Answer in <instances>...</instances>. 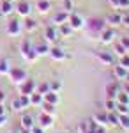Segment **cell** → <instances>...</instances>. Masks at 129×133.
I'll use <instances>...</instances> for the list:
<instances>
[{
	"mask_svg": "<svg viewBox=\"0 0 129 133\" xmlns=\"http://www.w3.org/2000/svg\"><path fill=\"white\" fill-rule=\"evenodd\" d=\"M18 133H30V130H25V128H20V131Z\"/></svg>",
	"mask_w": 129,
	"mask_h": 133,
	"instance_id": "cell-51",
	"label": "cell"
},
{
	"mask_svg": "<svg viewBox=\"0 0 129 133\" xmlns=\"http://www.w3.org/2000/svg\"><path fill=\"white\" fill-rule=\"evenodd\" d=\"M115 112L119 115H129V105H122V103H117V108Z\"/></svg>",
	"mask_w": 129,
	"mask_h": 133,
	"instance_id": "cell-31",
	"label": "cell"
},
{
	"mask_svg": "<svg viewBox=\"0 0 129 133\" xmlns=\"http://www.w3.org/2000/svg\"><path fill=\"white\" fill-rule=\"evenodd\" d=\"M90 133H106V128H104V126H101V124H97V126H96V130H94V131H90Z\"/></svg>",
	"mask_w": 129,
	"mask_h": 133,
	"instance_id": "cell-42",
	"label": "cell"
},
{
	"mask_svg": "<svg viewBox=\"0 0 129 133\" xmlns=\"http://www.w3.org/2000/svg\"><path fill=\"white\" fill-rule=\"evenodd\" d=\"M30 133H44V128H41V126L35 124V126L32 128V131H30Z\"/></svg>",
	"mask_w": 129,
	"mask_h": 133,
	"instance_id": "cell-45",
	"label": "cell"
},
{
	"mask_svg": "<svg viewBox=\"0 0 129 133\" xmlns=\"http://www.w3.org/2000/svg\"><path fill=\"white\" fill-rule=\"evenodd\" d=\"M7 124V115H0V128Z\"/></svg>",
	"mask_w": 129,
	"mask_h": 133,
	"instance_id": "cell-47",
	"label": "cell"
},
{
	"mask_svg": "<svg viewBox=\"0 0 129 133\" xmlns=\"http://www.w3.org/2000/svg\"><path fill=\"white\" fill-rule=\"evenodd\" d=\"M122 25L129 27V9H126V12H122Z\"/></svg>",
	"mask_w": 129,
	"mask_h": 133,
	"instance_id": "cell-40",
	"label": "cell"
},
{
	"mask_svg": "<svg viewBox=\"0 0 129 133\" xmlns=\"http://www.w3.org/2000/svg\"><path fill=\"white\" fill-rule=\"evenodd\" d=\"M11 110H14V112H21V110H23V105H21L20 96L12 99V103H11Z\"/></svg>",
	"mask_w": 129,
	"mask_h": 133,
	"instance_id": "cell-29",
	"label": "cell"
},
{
	"mask_svg": "<svg viewBox=\"0 0 129 133\" xmlns=\"http://www.w3.org/2000/svg\"><path fill=\"white\" fill-rule=\"evenodd\" d=\"M60 89H62V82H60V80H51L50 82V91L59 92Z\"/></svg>",
	"mask_w": 129,
	"mask_h": 133,
	"instance_id": "cell-35",
	"label": "cell"
},
{
	"mask_svg": "<svg viewBox=\"0 0 129 133\" xmlns=\"http://www.w3.org/2000/svg\"><path fill=\"white\" fill-rule=\"evenodd\" d=\"M37 126H41V128H44V130H48V128H51L53 126V117L51 115H48V114H41L39 115V123H37Z\"/></svg>",
	"mask_w": 129,
	"mask_h": 133,
	"instance_id": "cell-10",
	"label": "cell"
},
{
	"mask_svg": "<svg viewBox=\"0 0 129 133\" xmlns=\"http://www.w3.org/2000/svg\"><path fill=\"white\" fill-rule=\"evenodd\" d=\"M11 133H18V131H11Z\"/></svg>",
	"mask_w": 129,
	"mask_h": 133,
	"instance_id": "cell-54",
	"label": "cell"
},
{
	"mask_svg": "<svg viewBox=\"0 0 129 133\" xmlns=\"http://www.w3.org/2000/svg\"><path fill=\"white\" fill-rule=\"evenodd\" d=\"M87 25H89V29H90L92 32H94V34H101V32H103L104 29H106L104 21L101 20V18H90Z\"/></svg>",
	"mask_w": 129,
	"mask_h": 133,
	"instance_id": "cell-5",
	"label": "cell"
},
{
	"mask_svg": "<svg viewBox=\"0 0 129 133\" xmlns=\"http://www.w3.org/2000/svg\"><path fill=\"white\" fill-rule=\"evenodd\" d=\"M11 71V66L5 59H0V75H9Z\"/></svg>",
	"mask_w": 129,
	"mask_h": 133,
	"instance_id": "cell-30",
	"label": "cell"
},
{
	"mask_svg": "<svg viewBox=\"0 0 129 133\" xmlns=\"http://www.w3.org/2000/svg\"><path fill=\"white\" fill-rule=\"evenodd\" d=\"M69 14H71V12H67V11H60V12H57V14H55V18H53V20H55V23H57V25L67 23V21H69Z\"/></svg>",
	"mask_w": 129,
	"mask_h": 133,
	"instance_id": "cell-18",
	"label": "cell"
},
{
	"mask_svg": "<svg viewBox=\"0 0 129 133\" xmlns=\"http://www.w3.org/2000/svg\"><path fill=\"white\" fill-rule=\"evenodd\" d=\"M35 51H37V55H50V46L46 44V43H41V44H37L35 46Z\"/></svg>",
	"mask_w": 129,
	"mask_h": 133,
	"instance_id": "cell-24",
	"label": "cell"
},
{
	"mask_svg": "<svg viewBox=\"0 0 129 133\" xmlns=\"http://www.w3.org/2000/svg\"><path fill=\"white\" fill-rule=\"evenodd\" d=\"M16 12L27 18V16L30 14V4H28V2H20V4L16 5Z\"/></svg>",
	"mask_w": 129,
	"mask_h": 133,
	"instance_id": "cell-16",
	"label": "cell"
},
{
	"mask_svg": "<svg viewBox=\"0 0 129 133\" xmlns=\"http://www.w3.org/2000/svg\"><path fill=\"white\" fill-rule=\"evenodd\" d=\"M99 36H101V41L104 43V44H110V43L113 41V37H115V30H113V29H108V27H106V29L101 32Z\"/></svg>",
	"mask_w": 129,
	"mask_h": 133,
	"instance_id": "cell-15",
	"label": "cell"
},
{
	"mask_svg": "<svg viewBox=\"0 0 129 133\" xmlns=\"http://www.w3.org/2000/svg\"><path fill=\"white\" fill-rule=\"evenodd\" d=\"M9 78H11V82L14 83V85H21V83L28 78V75H27V71H25L23 68H18V66H16V68H11Z\"/></svg>",
	"mask_w": 129,
	"mask_h": 133,
	"instance_id": "cell-1",
	"label": "cell"
},
{
	"mask_svg": "<svg viewBox=\"0 0 129 133\" xmlns=\"http://www.w3.org/2000/svg\"><path fill=\"white\" fill-rule=\"evenodd\" d=\"M115 101L117 103H122V105H129V94L124 91H120L119 94H117V98H115Z\"/></svg>",
	"mask_w": 129,
	"mask_h": 133,
	"instance_id": "cell-25",
	"label": "cell"
},
{
	"mask_svg": "<svg viewBox=\"0 0 129 133\" xmlns=\"http://www.w3.org/2000/svg\"><path fill=\"white\" fill-rule=\"evenodd\" d=\"M23 29H25L27 32H34L35 29H37V21L27 16V18H25V21H23Z\"/></svg>",
	"mask_w": 129,
	"mask_h": 133,
	"instance_id": "cell-22",
	"label": "cell"
},
{
	"mask_svg": "<svg viewBox=\"0 0 129 133\" xmlns=\"http://www.w3.org/2000/svg\"><path fill=\"white\" fill-rule=\"evenodd\" d=\"M119 126L122 128V130L129 131V115H120V119H119Z\"/></svg>",
	"mask_w": 129,
	"mask_h": 133,
	"instance_id": "cell-32",
	"label": "cell"
},
{
	"mask_svg": "<svg viewBox=\"0 0 129 133\" xmlns=\"http://www.w3.org/2000/svg\"><path fill=\"white\" fill-rule=\"evenodd\" d=\"M11 2H18V0H11Z\"/></svg>",
	"mask_w": 129,
	"mask_h": 133,
	"instance_id": "cell-53",
	"label": "cell"
},
{
	"mask_svg": "<svg viewBox=\"0 0 129 133\" xmlns=\"http://www.w3.org/2000/svg\"><path fill=\"white\" fill-rule=\"evenodd\" d=\"M0 115H7V110H5L4 103H0Z\"/></svg>",
	"mask_w": 129,
	"mask_h": 133,
	"instance_id": "cell-49",
	"label": "cell"
},
{
	"mask_svg": "<svg viewBox=\"0 0 129 133\" xmlns=\"http://www.w3.org/2000/svg\"><path fill=\"white\" fill-rule=\"evenodd\" d=\"M50 7H51V4L48 0H39V2H37V11H39V12H48Z\"/></svg>",
	"mask_w": 129,
	"mask_h": 133,
	"instance_id": "cell-27",
	"label": "cell"
},
{
	"mask_svg": "<svg viewBox=\"0 0 129 133\" xmlns=\"http://www.w3.org/2000/svg\"><path fill=\"white\" fill-rule=\"evenodd\" d=\"M122 68H126V69H129V55L126 53V55H122L120 57V62H119Z\"/></svg>",
	"mask_w": 129,
	"mask_h": 133,
	"instance_id": "cell-38",
	"label": "cell"
},
{
	"mask_svg": "<svg viewBox=\"0 0 129 133\" xmlns=\"http://www.w3.org/2000/svg\"><path fill=\"white\" fill-rule=\"evenodd\" d=\"M115 53L122 57V55H126V53H127V50L124 48V44H122V43H115Z\"/></svg>",
	"mask_w": 129,
	"mask_h": 133,
	"instance_id": "cell-36",
	"label": "cell"
},
{
	"mask_svg": "<svg viewBox=\"0 0 129 133\" xmlns=\"http://www.w3.org/2000/svg\"><path fill=\"white\" fill-rule=\"evenodd\" d=\"M120 91H122V82L108 83V85H106V98H108V99H115Z\"/></svg>",
	"mask_w": 129,
	"mask_h": 133,
	"instance_id": "cell-4",
	"label": "cell"
},
{
	"mask_svg": "<svg viewBox=\"0 0 129 133\" xmlns=\"http://www.w3.org/2000/svg\"><path fill=\"white\" fill-rule=\"evenodd\" d=\"M18 91L23 96H30V94H34V92L37 91V83H35V80H32V78H27L21 85H18Z\"/></svg>",
	"mask_w": 129,
	"mask_h": 133,
	"instance_id": "cell-3",
	"label": "cell"
},
{
	"mask_svg": "<svg viewBox=\"0 0 129 133\" xmlns=\"http://www.w3.org/2000/svg\"><path fill=\"white\" fill-rule=\"evenodd\" d=\"M119 119H120V115L117 112H108V124H111V126H119Z\"/></svg>",
	"mask_w": 129,
	"mask_h": 133,
	"instance_id": "cell-28",
	"label": "cell"
},
{
	"mask_svg": "<svg viewBox=\"0 0 129 133\" xmlns=\"http://www.w3.org/2000/svg\"><path fill=\"white\" fill-rule=\"evenodd\" d=\"M4 101H5V92L0 89V103H4Z\"/></svg>",
	"mask_w": 129,
	"mask_h": 133,
	"instance_id": "cell-50",
	"label": "cell"
},
{
	"mask_svg": "<svg viewBox=\"0 0 129 133\" xmlns=\"http://www.w3.org/2000/svg\"><path fill=\"white\" fill-rule=\"evenodd\" d=\"M96 57H97L103 64H106V66H113V62H115L113 55L108 53V51H96Z\"/></svg>",
	"mask_w": 129,
	"mask_h": 133,
	"instance_id": "cell-9",
	"label": "cell"
},
{
	"mask_svg": "<svg viewBox=\"0 0 129 133\" xmlns=\"http://www.w3.org/2000/svg\"><path fill=\"white\" fill-rule=\"evenodd\" d=\"M120 43L124 44V48L129 51V37H120Z\"/></svg>",
	"mask_w": 129,
	"mask_h": 133,
	"instance_id": "cell-44",
	"label": "cell"
},
{
	"mask_svg": "<svg viewBox=\"0 0 129 133\" xmlns=\"http://www.w3.org/2000/svg\"><path fill=\"white\" fill-rule=\"evenodd\" d=\"M44 101H46V103H51V105H59V101H60L59 92H53V91L46 92V94H44Z\"/></svg>",
	"mask_w": 129,
	"mask_h": 133,
	"instance_id": "cell-20",
	"label": "cell"
},
{
	"mask_svg": "<svg viewBox=\"0 0 129 133\" xmlns=\"http://www.w3.org/2000/svg\"><path fill=\"white\" fill-rule=\"evenodd\" d=\"M20 124H21V128H25V130H30V131H32V128L35 126V123H34V117H32L30 114H23V115H21Z\"/></svg>",
	"mask_w": 129,
	"mask_h": 133,
	"instance_id": "cell-14",
	"label": "cell"
},
{
	"mask_svg": "<svg viewBox=\"0 0 129 133\" xmlns=\"http://www.w3.org/2000/svg\"><path fill=\"white\" fill-rule=\"evenodd\" d=\"M73 27H71L69 23H62V25H59V36H62V37H67V36H71L73 34Z\"/></svg>",
	"mask_w": 129,
	"mask_h": 133,
	"instance_id": "cell-21",
	"label": "cell"
},
{
	"mask_svg": "<svg viewBox=\"0 0 129 133\" xmlns=\"http://www.w3.org/2000/svg\"><path fill=\"white\" fill-rule=\"evenodd\" d=\"M37 92H39V94H42V96H44L46 92H50V82L39 83V85H37Z\"/></svg>",
	"mask_w": 129,
	"mask_h": 133,
	"instance_id": "cell-34",
	"label": "cell"
},
{
	"mask_svg": "<svg viewBox=\"0 0 129 133\" xmlns=\"http://www.w3.org/2000/svg\"><path fill=\"white\" fill-rule=\"evenodd\" d=\"M67 23L73 27V30H80V29H83V23H85V21H83V18L80 16L78 12H71Z\"/></svg>",
	"mask_w": 129,
	"mask_h": 133,
	"instance_id": "cell-7",
	"label": "cell"
},
{
	"mask_svg": "<svg viewBox=\"0 0 129 133\" xmlns=\"http://www.w3.org/2000/svg\"><path fill=\"white\" fill-rule=\"evenodd\" d=\"M87 131H89V128H87V121L80 123V126H78V133H87Z\"/></svg>",
	"mask_w": 129,
	"mask_h": 133,
	"instance_id": "cell-41",
	"label": "cell"
},
{
	"mask_svg": "<svg viewBox=\"0 0 129 133\" xmlns=\"http://www.w3.org/2000/svg\"><path fill=\"white\" fill-rule=\"evenodd\" d=\"M126 82H129V71H127V76H126Z\"/></svg>",
	"mask_w": 129,
	"mask_h": 133,
	"instance_id": "cell-52",
	"label": "cell"
},
{
	"mask_svg": "<svg viewBox=\"0 0 129 133\" xmlns=\"http://www.w3.org/2000/svg\"><path fill=\"white\" fill-rule=\"evenodd\" d=\"M120 9H129V0H120Z\"/></svg>",
	"mask_w": 129,
	"mask_h": 133,
	"instance_id": "cell-46",
	"label": "cell"
},
{
	"mask_svg": "<svg viewBox=\"0 0 129 133\" xmlns=\"http://www.w3.org/2000/svg\"><path fill=\"white\" fill-rule=\"evenodd\" d=\"M64 11L73 12V0H64Z\"/></svg>",
	"mask_w": 129,
	"mask_h": 133,
	"instance_id": "cell-39",
	"label": "cell"
},
{
	"mask_svg": "<svg viewBox=\"0 0 129 133\" xmlns=\"http://www.w3.org/2000/svg\"><path fill=\"white\" fill-rule=\"evenodd\" d=\"M104 107H106V112H115V108H117V101H115V99H108V98H106Z\"/></svg>",
	"mask_w": 129,
	"mask_h": 133,
	"instance_id": "cell-33",
	"label": "cell"
},
{
	"mask_svg": "<svg viewBox=\"0 0 129 133\" xmlns=\"http://www.w3.org/2000/svg\"><path fill=\"white\" fill-rule=\"evenodd\" d=\"M127 71L126 68H122L120 64H117L115 68H113V76H115V80H119V82H124L126 80V76H127Z\"/></svg>",
	"mask_w": 129,
	"mask_h": 133,
	"instance_id": "cell-12",
	"label": "cell"
},
{
	"mask_svg": "<svg viewBox=\"0 0 129 133\" xmlns=\"http://www.w3.org/2000/svg\"><path fill=\"white\" fill-rule=\"evenodd\" d=\"M21 55H23L27 61H30V62H35L37 59H39V55H37L35 48H32V46H30L28 39H25V41L21 43Z\"/></svg>",
	"mask_w": 129,
	"mask_h": 133,
	"instance_id": "cell-2",
	"label": "cell"
},
{
	"mask_svg": "<svg viewBox=\"0 0 129 133\" xmlns=\"http://www.w3.org/2000/svg\"><path fill=\"white\" fill-rule=\"evenodd\" d=\"M21 29H23V25L18 20H9V23H7V34L9 36H20Z\"/></svg>",
	"mask_w": 129,
	"mask_h": 133,
	"instance_id": "cell-8",
	"label": "cell"
},
{
	"mask_svg": "<svg viewBox=\"0 0 129 133\" xmlns=\"http://www.w3.org/2000/svg\"><path fill=\"white\" fill-rule=\"evenodd\" d=\"M94 121H96L97 124H101V126H106V124H108V112L96 114V115H94Z\"/></svg>",
	"mask_w": 129,
	"mask_h": 133,
	"instance_id": "cell-23",
	"label": "cell"
},
{
	"mask_svg": "<svg viewBox=\"0 0 129 133\" xmlns=\"http://www.w3.org/2000/svg\"><path fill=\"white\" fill-rule=\"evenodd\" d=\"M20 99H21V105H23V110L30 107V96H23V94H20Z\"/></svg>",
	"mask_w": 129,
	"mask_h": 133,
	"instance_id": "cell-37",
	"label": "cell"
},
{
	"mask_svg": "<svg viewBox=\"0 0 129 133\" xmlns=\"http://www.w3.org/2000/svg\"><path fill=\"white\" fill-rule=\"evenodd\" d=\"M59 39V29L55 25H48L44 29V41L46 43H55Z\"/></svg>",
	"mask_w": 129,
	"mask_h": 133,
	"instance_id": "cell-6",
	"label": "cell"
},
{
	"mask_svg": "<svg viewBox=\"0 0 129 133\" xmlns=\"http://www.w3.org/2000/svg\"><path fill=\"white\" fill-rule=\"evenodd\" d=\"M44 103V96L42 94H39V92L35 91L34 94H30V105L32 107H41Z\"/></svg>",
	"mask_w": 129,
	"mask_h": 133,
	"instance_id": "cell-19",
	"label": "cell"
},
{
	"mask_svg": "<svg viewBox=\"0 0 129 133\" xmlns=\"http://www.w3.org/2000/svg\"><path fill=\"white\" fill-rule=\"evenodd\" d=\"M41 107H42V112H44V114H48V115H51V117L55 115V107H57V105H51V103L44 101Z\"/></svg>",
	"mask_w": 129,
	"mask_h": 133,
	"instance_id": "cell-26",
	"label": "cell"
},
{
	"mask_svg": "<svg viewBox=\"0 0 129 133\" xmlns=\"http://www.w3.org/2000/svg\"><path fill=\"white\" fill-rule=\"evenodd\" d=\"M87 133H90V131H87Z\"/></svg>",
	"mask_w": 129,
	"mask_h": 133,
	"instance_id": "cell-55",
	"label": "cell"
},
{
	"mask_svg": "<svg viewBox=\"0 0 129 133\" xmlns=\"http://www.w3.org/2000/svg\"><path fill=\"white\" fill-rule=\"evenodd\" d=\"M50 57L53 59V61H64L67 55H66V51L62 50V48H59V46H51L50 48Z\"/></svg>",
	"mask_w": 129,
	"mask_h": 133,
	"instance_id": "cell-13",
	"label": "cell"
},
{
	"mask_svg": "<svg viewBox=\"0 0 129 133\" xmlns=\"http://www.w3.org/2000/svg\"><path fill=\"white\" fill-rule=\"evenodd\" d=\"M14 11H16V7L12 5L11 0H4V2H2V5H0V12H2V16H11Z\"/></svg>",
	"mask_w": 129,
	"mask_h": 133,
	"instance_id": "cell-11",
	"label": "cell"
},
{
	"mask_svg": "<svg viewBox=\"0 0 129 133\" xmlns=\"http://www.w3.org/2000/svg\"><path fill=\"white\" fill-rule=\"evenodd\" d=\"M106 23L110 25H122V14L120 12H111L106 16Z\"/></svg>",
	"mask_w": 129,
	"mask_h": 133,
	"instance_id": "cell-17",
	"label": "cell"
},
{
	"mask_svg": "<svg viewBox=\"0 0 129 133\" xmlns=\"http://www.w3.org/2000/svg\"><path fill=\"white\" fill-rule=\"evenodd\" d=\"M110 5L113 9H120V0H110Z\"/></svg>",
	"mask_w": 129,
	"mask_h": 133,
	"instance_id": "cell-43",
	"label": "cell"
},
{
	"mask_svg": "<svg viewBox=\"0 0 129 133\" xmlns=\"http://www.w3.org/2000/svg\"><path fill=\"white\" fill-rule=\"evenodd\" d=\"M122 91H124V92H127V94H129V82H126V80L122 82Z\"/></svg>",
	"mask_w": 129,
	"mask_h": 133,
	"instance_id": "cell-48",
	"label": "cell"
}]
</instances>
